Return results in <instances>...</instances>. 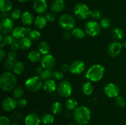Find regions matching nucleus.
Wrapping results in <instances>:
<instances>
[{
  "mask_svg": "<svg viewBox=\"0 0 126 125\" xmlns=\"http://www.w3.org/2000/svg\"><path fill=\"white\" fill-rule=\"evenodd\" d=\"M11 121L8 117L6 116H2L0 118V125H10Z\"/></svg>",
  "mask_w": 126,
  "mask_h": 125,
  "instance_id": "44",
  "label": "nucleus"
},
{
  "mask_svg": "<svg viewBox=\"0 0 126 125\" xmlns=\"http://www.w3.org/2000/svg\"><path fill=\"white\" fill-rule=\"evenodd\" d=\"M22 117H23L22 114L20 112H14L12 114V115H11V118L15 121L20 120L22 118Z\"/></svg>",
  "mask_w": 126,
  "mask_h": 125,
  "instance_id": "43",
  "label": "nucleus"
},
{
  "mask_svg": "<svg viewBox=\"0 0 126 125\" xmlns=\"http://www.w3.org/2000/svg\"><path fill=\"white\" fill-rule=\"evenodd\" d=\"M53 78L57 80H62L64 78V74L62 71H55L53 72Z\"/></svg>",
  "mask_w": 126,
  "mask_h": 125,
  "instance_id": "40",
  "label": "nucleus"
},
{
  "mask_svg": "<svg viewBox=\"0 0 126 125\" xmlns=\"http://www.w3.org/2000/svg\"><path fill=\"white\" fill-rule=\"evenodd\" d=\"M43 79L39 76H33L28 78L25 82V86L28 90L32 92L38 91L43 87Z\"/></svg>",
  "mask_w": 126,
  "mask_h": 125,
  "instance_id": "4",
  "label": "nucleus"
},
{
  "mask_svg": "<svg viewBox=\"0 0 126 125\" xmlns=\"http://www.w3.org/2000/svg\"><path fill=\"white\" fill-rule=\"evenodd\" d=\"M54 116L52 114L46 113L43 114L41 117V122L45 125H52L54 122Z\"/></svg>",
  "mask_w": 126,
  "mask_h": 125,
  "instance_id": "28",
  "label": "nucleus"
},
{
  "mask_svg": "<svg viewBox=\"0 0 126 125\" xmlns=\"http://www.w3.org/2000/svg\"><path fill=\"white\" fill-rule=\"evenodd\" d=\"M123 44L119 42H113L109 45L108 48V53L110 57L114 58L119 55L123 49Z\"/></svg>",
  "mask_w": 126,
  "mask_h": 125,
  "instance_id": "12",
  "label": "nucleus"
},
{
  "mask_svg": "<svg viewBox=\"0 0 126 125\" xmlns=\"http://www.w3.org/2000/svg\"><path fill=\"white\" fill-rule=\"evenodd\" d=\"M85 67L86 65L83 61L81 60H76L70 65V71L74 75H80L84 71Z\"/></svg>",
  "mask_w": 126,
  "mask_h": 125,
  "instance_id": "14",
  "label": "nucleus"
},
{
  "mask_svg": "<svg viewBox=\"0 0 126 125\" xmlns=\"http://www.w3.org/2000/svg\"><path fill=\"white\" fill-rule=\"evenodd\" d=\"M40 77L44 80L51 79L53 78V72L51 69H44L41 74Z\"/></svg>",
  "mask_w": 126,
  "mask_h": 125,
  "instance_id": "36",
  "label": "nucleus"
},
{
  "mask_svg": "<svg viewBox=\"0 0 126 125\" xmlns=\"http://www.w3.org/2000/svg\"><path fill=\"white\" fill-rule=\"evenodd\" d=\"M17 105V100L12 97H7L2 102V107L6 112H12L15 110Z\"/></svg>",
  "mask_w": 126,
  "mask_h": 125,
  "instance_id": "13",
  "label": "nucleus"
},
{
  "mask_svg": "<svg viewBox=\"0 0 126 125\" xmlns=\"http://www.w3.org/2000/svg\"><path fill=\"white\" fill-rule=\"evenodd\" d=\"M116 103L117 105L120 107H124L126 106V100L123 97L118 96L116 98Z\"/></svg>",
  "mask_w": 126,
  "mask_h": 125,
  "instance_id": "39",
  "label": "nucleus"
},
{
  "mask_svg": "<svg viewBox=\"0 0 126 125\" xmlns=\"http://www.w3.org/2000/svg\"><path fill=\"white\" fill-rule=\"evenodd\" d=\"M28 36H29L30 39L33 41H37L39 40L41 38V33L37 29H33V30H31L28 34Z\"/></svg>",
  "mask_w": 126,
  "mask_h": 125,
  "instance_id": "35",
  "label": "nucleus"
},
{
  "mask_svg": "<svg viewBox=\"0 0 126 125\" xmlns=\"http://www.w3.org/2000/svg\"><path fill=\"white\" fill-rule=\"evenodd\" d=\"M73 117L78 125H86L91 120V112L87 107L79 106L74 110Z\"/></svg>",
  "mask_w": 126,
  "mask_h": 125,
  "instance_id": "1",
  "label": "nucleus"
},
{
  "mask_svg": "<svg viewBox=\"0 0 126 125\" xmlns=\"http://www.w3.org/2000/svg\"><path fill=\"white\" fill-rule=\"evenodd\" d=\"M92 11L86 4L78 3L74 7V13L76 17L80 20H85L91 16Z\"/></svg>",
  "mask_w": 126,
  "mask_h": 125,
  "instance_id": "5",
  "label": "nucleus"
},
{
  "mask_svg": "<svg viewBox=\"0 0 126 125\" xmlns=\"http://www.w3.org/2000/svg\"><path fill=\"white\" fill-rule=\"evenodd\" d=\"M65 106L69 110H75L78 107V102L73 98H69L65 102Z\"/></svg>",
  "mask_w": 126,
  "mask_h": 125,
  "instance_id": "32",
  "label": "nucleus"
},
{
  "mask_svg": "<svg viewBox=\"0 0 126 125\" xmlns=\"http://www.w3.org/2000/svg\"><path fill=\"white\" fill-rule=\"evenodd\" d=\"M38 51L43 55H47L50 51V45L47 42L42 41L38 45Z\"/></svg>",
  "mask_w": 126,
  "mask_h": 125,
  "instance_id": "27",
  "label": "nucleus"
},
{
  "mask_svg": "<svg viewBox=\"0 0 126 125\" xmlns=\"http://www.w3.org/2000/svg\"><path fill=\"white\" fill-rule=\"evenodd\" d=\"M7 59L15 62L16 61H17V55H16V53H15L14 51H10V52H9L8 54H7Z\"/></svg>",
  "mask_w": 126,
  "mask_h": 125,
  "instance_id": "46",
  "label": "nucleus"
},
{
  "mask_svg": "<svg viewBox=\"0 0 126 125\" xmlns=\"http://www.w3.org/2000/svg\"><path fill=\"white\" fill-rule=\"evenodd\" d=\"M19 48L22 50H27L32 47V40L29 37H25L18 40Z\"/></svg>",
  "mask_w": 126,
  "mask_h": 125,
  "instance_id": "23",
  "label": "nucleus"
},
{
  "mask_svg": "<svg viewBox=\"0 0 126 125\" xmlns=\"http://www.w3.org/2000/svg\"><path fill=\"white\" fill-rule=\"evenodd\" d=\"M18 125V123L14 121V122H12V123H11V125Z\"/></svg>",
  "mask_w": 126,
  "mask_h": 125,
  "instance_id": "55",
  "label": "nucleus"
},
{
  "mask_svg": "<svg viewBox=\"0 0 126 125\" xmlns=\"http://www.w3.org/2000/svg\"><path fill=\"white\" fill-rule=\"evenodd\" d=\"M68 125H74V124L71 123V124H68Z\"/></svg>",
  "mask_w": 126,
  "mask_h": 125,
  "instance_id": "57",
  "label": "nucleus"
},
{
  "mask_svg": "<svg viewBox=\"0 0 126 125\" xmlns=\"http://www.w3.org/2000/svg\"><path fill=\"white\" fill-rule=\"evenodd\" d=\"M65 7V3L63 0H54L51 4L50 9L54 13H60L63 11Z\"/></svg>",
  "mask_w": 126,
  "mask_h": 125,
  "instance_id": "19",
  "label": "nucleus"
},
{
  "mask_svg": "<svg viewBox=\"0 0 126 125\" xmlns=\"http://www.w3.org/2000/svg\"><path fill=\"white\" fill-rule=\"evenodd\" d=\"M41 65L44 69H51L55 66L56 61L52 55L47 54L43 55L41 59Z\"/></svg>",
  "mask_w": 126,
  "mask_h": 125,
  "instance_id": "11",
  "label": "nucleus"
},
{
  "mask_svg": "<svg viewBox=\"0 0 126 125\" xmlns=\"http://www.w3.org/2000/svg\"><path fill=\"white\" fill-rule=\"evenodd\" d=\"M14 28V23L12 18H7L1 20L0 23V31L1 34H9L13 31Z\"/></svg>",
  "mask_w": 126,
  "mask_h": 125,
  "instance_id": "9",
  "label": "nucleus"
},
{
  "mask_svg": "<svg viewBox=\"0 0 126 125\" xmlns=\"http://www.w3.org/2000/svg\"><path fill=\"white\" fill-rule=\"evenodd\" d=\"M72 36V33H70L69 31L66 30V31L64 32L63 34V37L65 39H70Z\"/></svg>",
  "mask_w": 126,
  "mask_h": 125,
  "instance_id": "50",
  "label": "nucleus"
},
{
  "mask_svg": "<svg viewBox=\"0 0 126 125\" xmlns=\"http://www.w3.org/2000/svg\"><path fill=\"white\" fill-rule=\"evenodd\" d=\"M123 47L124 49H126V40L124 42V43L123 44Z\"/></svg>",
  "mask_w": 126,
  "mask_h": 125,
  "instance_id": "54",
  "label": "nucleus"
},
{
  "mask_svg": "<svg viewBox=\"0 0 126 125\" xmlns=\"http://www.w3.org/2000/svg\"><path fill=\"white\" fill-rule=\"evenodd\" d=\"M41 122V118H39L37 114L34 113L28 114L25 118V125H39Z\"/></svg>",
  "mask_w": 126,
  "mask_h": 125,
  "instance_id": "18",
  "label": "nucleus"
},
{
  "mask_svg": "<svg viewBox=\"0 0 126 125\" xmlns=\"http://www.w3.org/2000/svg\"><path fill=\"white\" fill-rule=\"evenodd\" d=\"M72 36L76 39H82L85 36L86 32L81 28H75L73 29Z\"/></svg>",
  "mask_w": 126,
  "mask_h": 125,
  "instance_id": "31",
  "label": "nucleus"
},
{
  "mask_svg": "<svg viewBox=\"0 0 126 125\" xmlns=\"http://www.w3.org/2000/svg\"><path fill=\"white\" fill-rule=\"evenodd\" d=\"M10 47H11V50L12 51H14V52L17 51L18 50V49H20L18 41H17V39H15L14 41L10 45Z\"/></svg>",
  "mask_w": 126,
  "mask_h": 125,
  "instance_id": "45",
  "label": "nucleus"
},
{
  "mask_svg": "<svg viewBox=\"0 0 126 125\" xmlns=\"http://www.w3.org/2000/svg\"><path fill=\"white\" fill-rule=\"evenodd\" d=\"M31 31L30 29L22 26H17L14 28L12 31V36L15 39L20 40L22 38L26 37V35L29 34Z\"/></svg>",
  "mask_w": 126,
  "mask_h": 125,
  "instance_id": "15",
  "label": "nucleus"
},
{
  "mask_svg": "<svg viewBox=\"0 0 126 125\" xmlns=\"http://www.w3.org/2000/svg\"><path fill=\"white\" fill-rule=\"evenodd\" d=\"M105 72V69L104 66L101 64H94L87 70L85 76L89 82H96L103 78Z\"/></svg>",
  "mask_w": 126,
  "mask_h": 125,
  "instance_id": "3",
  "label": "nucleus"
},
{
  "mask_svg": "<svg viewBox=\"0 0 126 125\" xmlns=\"http://www.w3.org/2000/svg\"><path fill=\"white\" fill-rule=\"evenodd\" d=\"M59 23L62 28L65 30L70 31L74 28L76 21L72 15L65 13L60 16L59 20Z\"/></svg>",
  "mask_w": 126,
  "mask_h": 125,
  "instance_id": "6",
  "label": "nucleus"
},
{
  "mask_svg": "<svg viewBox=\"0 0 126 125\" xmlns=\"http://www.w3.org/2000/svg\"><path fill=\"white\" fill-rule=\"evenodd\" d=\"M25 70L24 64L20 61H17L14 62L13 67V72L15 74L20 75Z\"/></svg>",
  "mask_w": 126,
  "mask_h": 125,
  "instance_id": "29",
  "label": "nucleus"
},
{
  "mask_svg": "<svg viewBox=\"0 0 126 125\" xmlns=\"http://www.w3.org/2000/svg\"><path fill=\"white\" fill-rule=\"evenodd\" d=\"M111 36L114 40H120L124 37V31L121 28L114 27L111 30Z\"/></svg>",
  "mask_w": 126,
  "mask_h": 125,
  "instance_id": "26",
  "label": "nucleus"
},
{
  "mask_svg": "<svg viewBox=\"0 0 126 125\" xmlns=\"http://www.w3.org/2000/svg\"><path fill=\"white\" fill-rule=\"evenodd\" d=\"M20 20L22 24L26 26H29L33 25L34 22L33 15L28 11H26L22 13L20 17Z\"/></svg>",
  "mask_w": 126,
  "mask_h": 125,
  "instance_id": "17",
  "label": "nucleus"
},
{
  "mask_svg": "<svg viewBox=\"0 0 126 125\" xmlns=\"http://www.w3.org/2000/svg\"><path fill=\"white\" fill-rule=\"evenodd\" d=\"M43 89L47 93H52L57 89V84L53 79L46 80L43 83Z\"/></svg>",
  "mask_w": 126,
  "mask_h": 125,
  "instance_id": "21",
  "label": "nucleus"
},
{
  "mask_svg": "<svg viewBox=\"0 0 126 125\" xmlns=\"http://www.w3.org/2000/svg\"><path fill=\"white\" fill-rule=\"evenodd\" d=\"M46 18L47 22H52L55 20V15L54 14L53 12H47L45 15Z\"/></svg>",
  "mask_w": 126,
  "mask_h": 125,
  "instance_id": "47",
  "label": "nucleus"
},
{
  "mask_svg": "<svg viewBox=\"0 0 126 125\" xmlns=\"http://www.w3.org/2000/svg\"><path fill=\"white\" fill-rule=\"evenodd\" d=\"M17 105L18 107L21 108L25 107L27 106V99H24V98H20L17 100Z\"/></svg>",
  "mask_w": 126,
  "mask_h": 125,
  "instance_id": "48",
  "label": "nucleus"
},
{
  "mask_svg": "<svg viewBox=\"0 0 126 125\" xmlns=\"http://www.w3.org/2000/svg\"><path fill=\"white\" fill-rule=\"evenodd\" d=\"M43 69H44V68H43L42 66H41V67H37V69H36V74H37V75L39 76V77H40L41 74L42 72H43V71H44V70H43Z\"/></svg>",
  "mask_w": 126,
  "mask_h": 125,
  "instance_id": "52",
  "label": "nucleus"
},
{
  "mask_svg": "<svg viewBox=\"0 0 126 125\" xmlns=\"http://www.w3.org/2000/svg\"><path fill=\"white\" fill-rule=\"evenodd\" d=\"M24 95V89L22 87H16L13 89V96L16 99H20Z\"/></svg>",
  "mask_w": 126,
  "mask_h": 125,
  "instance_id": "34",
  "label": "nucleus"
},
{
  "mask_svg": "<svg viewBox=\"0 0 126 125\" xmlns=\"http://www.w3.org/2000/svg\"><path fill=\"white\" fill-rule=\"evenodd\" d=\"M27 58H28V60L30 62H33V63L37 62L38 61H41V53L39 51H37V50H32V51L28 53Z\"/></svg>",
  "mask_w": 126,
  "mask_h": 125,
  "instance_id": "24",
  "label": "nucleus"
},
{
  "mask_svg": "<svg viewBox=\"0 0 126 125\" xmlns=\"http://www.w3.org/2000/svg\"><path fill=\"white\" fill-rule=\"evenodd\" d=\"M17 1H18V2H27L28 0H17Z\"/></svg>",
  "mask_w": 126,
  "mask_h": 125,
  "instance_id": "56",
  "label": "nucleus"
},
{
  "mask_svg": "<svg viewBox=\"0 0 126 125\" xmlns=\"http://www.w3.org/2000/svg\"><path fill=\"white\" fill-rule=\"evenodd\" d=\"M47 20L45 16L43 15H39L34 19V26L38 29H43L46 26Z\"/></svg>",
  "mask_w": 126,
  "mask_h": 125,
  "instance_id": "20",
  "label": "nucleus"
},
{
  "mask_svg": "<svg viewBox=\"0 0 126 125\" xmlns=\"http://www.w3.org/2000/svg\"><path fill=\"white\" fill-rule=\"evenodd\" d=\"M101 26L95 21H89L86 23L84 31L87 34L91 37L97 36L101 31Z\"/></svg>",
  "mask_w": 126,
  "mask_h": 125,
  "instance_id": "7",
  "label": "nucleus"
},
{
  "mask_svg": "<svg viewBox=\"0 0 126 125\" xmlns=\"http://www.w3.org/2000/svg\"><path fill=\"white\" fill-rule=\"evenodd\" d=\"M91 17L93 18L94 20H100L102 18V13L99 10H95L92 11L91 15Z\"/></svg>",
  "mask_w": 126,
  "mask_h": 125,
  "instance_id": "42",
  "label": "nucleus"
},
{
  "mask_svg": "<svg viewBox=\"0 0 126 125\" xmlns=\"http://www.w3.org/2000/svg\"><path fill=\"white\" fill-rule=\"evenodd\" d=\"M33 8L36 13L42 14L47 9V2L46 0H35L33 2Z\"/></svg>",
  "mask_w": 126,
  "mask_h": 125,
  "instance_id": "16",
  "label": "nucleus"
},
{
  "mask_svg": "<svg viewBox=\"0 0 126 125\" xmlns=\"http://www.w3.org/2000/svg\"><path fill=\"white\" fill-rule=\"evenodd\" d=\"M63 105L60 102H55L51 107V112L54 115H59L62 112Z\"/></svg>",
  "mask_w": 126,
  "mask_h": 125,
  "instance_id": "33",
  "label": "nucleus"
},
{
  "mask_svg": "<svg viewBox=\"0 0 126 125\" xmlns=\"http://www.w3.org/2000/svg\"><path fill=\"white\" fill-rule=\"evenodd\" d=\"M119 88L113 83H108L104 88V93L108 98H116L119 94Z\"/></svg>",
  "mask_w": 126,
  "mask_h": 125,
  "instance_id": "10",
  "label": "nucleus"
},
{
  "mask_svg": "<svg viewBox=\"0 0 126 125\" xmlns=\"http://www.w3.org/2000/svg\"><path fill=\"white\" fill-rule=\"evenodd\" d=\"M100 26L102 28H104V29H107V28H110L111 26L110 20L108 18L102 19L100 22Z\"/></svg>",
  "mask_w": 126,
  "mask_h": 125,
  "instance_id": "41",
  "label": "nucleus"
},
{
  "mask_svg": "<svg viewBox=\"0 0 126 125\" xmlns=\"http://www.w3.org/2000/svg\"><path fill=\"white\" fill-rule=\"evenodd\" d=\"M17 83V78L12 72H4L0 76V88L4 91L13 90L16 87Z\"/></svg>",
  "mask_w": 126,
  "mask_h": 125,
  "instance_id": "2",
  "label": "nucleus"
},
{
  "mask_svg": "<svg viewBox=\"0 0 126 125\" xmlns=\"http://www.w3.org/2000/svg\"><path fill=\"white\" fill-rule=\"evenodd\" d=\"M9 15L8 12H1V19H5V18H9Z\"/></svg>",
  "mask_w": 126,
  "mask_h": 125,
  "instance_id": "53",
  "label": "nucleus"
},
{
  "mask_svg": "<svg viewBox=\"0 0 126 125\" xmlns=\"http://www.w3.org/2000/svg\"><path fill=\"white\" fill-rule=\"evenodd\" d=\"M58 93L63 98H69L72 93V86L68 80L62 82L57 87Z\"/></svg>",
  "mask_w": 126,
  "mask_h": 125,
  "instance_id": "8",
  "label": "nucleus"
},
{
  "mask_svg": "<svg viewBox=\"0 0 126 125\" xmlns=\"http://www.w3.org/2000/svg\"><path fill=\"white\" fill-rule=\"evenodd\" d=\"M12 8V4L11 0H1L0 11L1 12H9Z\"/></svg>",
  "mask_w": 126,
  "mask_h": 125,
  "instance_id": "25",
  "label": "nucleus"
},
{
  "mask_svg": "<svg viewBox=\"0 0 126 125\" xmlns=\"http://www.w3.org/2000/svg\"><path fill=\"white\" fill-rule=\"evenodd\" d=\"M22 14V13L21 12L20 10L18 9H14L11 12V17L14 20H18L20 18Z\"/></svg>",
  "mask_w": 126,
  "mask_h": 125,
  "instance_id": "37",
  "label": "nucleus"
},
{
  "mask_svg": "<svg viewBox=\"0 0 126 125\" xmlns=\"http://www.w3.org/2000/svg\"><path fill=\"white\" fill-rule=\"evenodd\" d=\"M82 91L86 96H90L93 93L94 87L90 82H85L82 86Z\"/></svg>",
  "mask_w": 126,
  "mask_h": 125,
  "instance_id": "30",
  "label": "nucleus"
},
{
  "mask_svg": "<svg viewBox=\"0 0 126 125\" xmlns=\"http://www.w3.org/2000/svg\"><path fill=\"white\" fill-rule=\"evenodd\" d=\"M14 65V62L11 61L9 60H6L4 62H3V67L6 71H12L13 70Z\"/></svg>",
  "mask_w": 126,
  "mask_h": 125,
  "instance_id": "38",
  "label": "nucleus"
},
{
  "mask_svg": "<svg viewBox=\"0 0 126 125\" xmlns=\"http://www.w3.org/2000/svg\"><path fill=\"white\" fill-rule=\"evenodd\" d=\"M60 68H61V70L62 72H67L70 71V66H69L67 64H63L61 66V67H60Z\"/></svg>",
  "mask_w": 126,
  "mask_h": 125,
  "instance_id": "49",
  "label": "nucleus"
},
{
  "mask_svg": "<svg viewBox=\"0 0 126 125\" xmlns=\"http://www.w3.org/2000/svg\"><path fill=\"white\" fill-rule=\"evenodd\" d=\"M15 39L12 35H9V34H2L0 35V47L2 49L4 46L6 45H11L14 41Z\"/></svg>",
  "mask_w": 126,
  "mask_h": 125,
  "instance_id": "22",
  "label": "nucleus"
},
{
  "mask_svg": "<svg viewBox=\"0 0 126 125\" xmlns=\"http://www.w3.org/2000/svg\"><path fill=\"white\" fill-rule=\"evenodd\" d=\"M6 57V52L2 49H0V61L2 62Z\"/></svg>",
  "mask_w": 126,
  "mask_h": 125,
  "instance_id": "51",
  "label": "nucleus"
}]
</instances>
